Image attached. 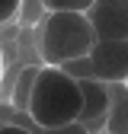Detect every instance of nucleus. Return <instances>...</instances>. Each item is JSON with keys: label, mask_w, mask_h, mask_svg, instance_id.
I'll use <instances>...</instances> for the list:
<instances>
[{"label": "nucleus", "mask_w": 128, "mask_h": 134, "mask_svg": "<svg viewBox=\"0 0 128 134\" xmlns=\"http://www.w3.org/2000/svg\"><path fill=\"white\" fill-rule=\"evenodd\" d=\"M29 121L35 128H67L77 125L83 115V90L80 80L71 77L64 67H48L42 64L35 93L29 102Z\"/></svg>", "instance_id": "nucleus-1"}, {"label": "nucleus", "mask_w": 128, "mask_h": 134, "mask_svg": "<svg viewBox=\"0 0 128 134\" xmlns=\"http://www.w3.org/2000/svg\"><path fill=\"white\" fill-rule=\"evenodd\" d=\"M96 32L87 13H48L35 35L39 58L48 67H67L80 58H90Z\"/></svg>", "instance_id": "nucleus-2"}, {"label": "nucleus", "mask_w": 128, "mask_h": 134, "mask_svg": "<svg viewBox=\"0 0 128 134\" xmlns=\"http://www.w3.org/2000/svg\"><path fill=\"white\" fill-rule=\"evenodd\" d=\"M87 16L96 42H128V0H96Z\"/></svg>", "instance_id": "nucleus-3"}, {"label": "nucleus", "mask_w": 128, "mask_h": 134, "mask_svg": "<svg viewBox=\"0 0 128 134\" xmlns=\"http://www.w3.org/2000/svg\"><path fill=\"white\" fill-rule=\"evenodd\" d=\"M80 90H83V115H80V125L90 134H103L109 125V112H112V86L103 80H80Z\"/></svg>", "instance_id": "nucleus-4"}, {"label": "nucleus", "mask_w": 128, "mask_h": 134, "mask_svg": "<svg viewBox=\"0 0 128 134\" xmlns=\"http://www.w3.org/2000/svg\"><path fill=\"white\" fill-rule=\"evenodd\" d=\"M96 80L103 83H128V42H96L90 51Z\"/></svg>", "instance_id": "nucleus-5"}, {"label": "nucleus", "mask_w": 128, "mask_h": 134, "mask_svg": "<svg viewBox=\"0 0 128 134\" xmlns=\"http://www.w3.org/2000/svg\"><path fill=\"white\" fill-rule=\"evenodd\" d=\"M112 86V112H109V134H128V83H109Z\"/></svg>", "instance_id": "nucleus-6"}, {"label": "nucleus", "mask_w": 128, "mask_h": 134, "mask_svg": "<svg viewBox=\"0 0 128 134\" xmlns=\"http://www.w3.org/2000/svg\"><path fill=\"white\" fill-rule=\"evenodd\" d=\"M39 70L42 67H23L19 77H16V86H13V109L19 112H29V102H32V93H35V80H39Z\"/></svg>", "instance_id": "nucleus-7"}, {"label": "nucleus", "mask_w": 128, "mask_h": 134, "mask_svg": "<svg viewBox=\"0 0 128 134\" xmlns=\"http://www.w3.org/2000/svg\"><path fill=\"white\" fill-rule=\"evenodd\" d=\"M48 19V7H45V0H23V7H19V23L23 26H42Z\"/></svg>", "instance_id": "nucleus-8"}, {"label": "nucleus", "mask_w": 128, "mask_h": 134, "mask_svg": "<svg viewBox=\"0 0 128 134\" xmlns=\"http://www.w3.org/2000/svg\"><path fill=\"white\" fill-rule=\"evenodd\" d=\"M96 0H45L48 13H90Z\"/></svg>", "instance_id": "nucleus-9"}, {"label": "nucleus", "mask_w": 128, "mask_h": 134, "mask_svg": "<svg viewBox=\"0 0 128 134\" xmlns=\"http://www.w3.org/2000/svg\"><path fill=\"white\" fill-rule=\"evenodd\" d=\"M29 128L35 131V134H90V131L80 125V121H77V125H67V128H35V125L29 121Z\"/></svg>", "instance_id": "nucleus-10"}, {"label": "nucleus", "mask_w": 128, "mask_h": 134, "mask_svg": "<svg viewBox=\"0 0 128 134\" xmlns=\"http://www.w3.org/2000/svg\"><path fill=\"white\" fill-rule=\"evenodd\" d=\"M19 7H23V0H0V19L13 23V16H19Z\"/></svg>", "instance_id": "nucleus-11"}, {"label": "nucleus", "mask_w": 128, "mask_h": 134, "mask_svg": "<svg viewBox=\"0 0 128 134\" xmlns=\"http://www.w3.org/2000/svg\"><path fill=\"white\" fill-rule=\"evenodd\" d=\"M0 134H35V131H32V128H26V125H13V121H3Z\"/></svg>", "instance_id": "nucleus-12"}, {"label": "nucleus", "mask_w": 128, "mask_h": 134, "mask_svg": "<svg viewBox=\"0 0 128 134\" xmlns=\"http://www.w3.org/2000/svg\"><path fill=\"white\" fill-rule=\"evenodd\" d=\"M103 134H109V131H103Z\"/></svg>", "instance_id": "nucleus-13"}]
</instances>
